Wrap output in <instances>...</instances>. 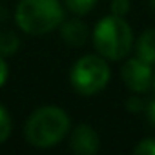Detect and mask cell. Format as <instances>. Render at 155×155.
<instances>
[{"label": "cell", "instance_id": "6da1fadb", "mask_svg": "<svg viewBox=\"0 0 155 155\" xmlns=\"http://www.w3.org/2000/svg\"><path fill=\"white\" fill-rule=\"evenodd\" d=\"M69 130V117L58 106H42L35 110L24 128L26 140L35 148H51L58 144Z\"/></svg>", "mask_w": 155, "mask_h": 155}, {"label": "cell", "instance_id": "7a4b0ae2", "mask_svg": "<svg viewBox=\"0 0 155 155\" xmlns=\"http://www.w3.org/2000/svg\"><path fill=\"white\" fill-rule=\"evenodd\" d=\"M15 20L28 35H46L64 22V6L60 0H20Z\"/></svg>", "mask_w": 155, "mask_h": 155}, {"label": "cell", "instance_id": "3957f363", "mask_svg": "<svg viewBox=\"0 0 155 155\" xmlns=\"http://www.w3.org/2000/svg\"><path fill=\"white\" fill-rule=\"evenodd\" d=\"M93 46L106 60H120L133 46V31L122 17L108 15L93 29Z\"/></svg>", "mask_w": 155, "mask_h": 155}, {"label": "cell", "instance_id": "277c9868", "mask_svg": "<svg viewBox=\"0 0 155 155\" xmlns=\"http://www.w3.org/2000/svg\"><path fill=\"white\" fill-rule=\"evenodd\" d=\"M110 68L102 55H84L69 71V82L81 95H95L110 82Z\"/></svg>", "mask_w": 155, "mask_h": 155}, {"label": "cell", "instance_id": "5b68a950", "mask_svg": "<svg viewBox=\"0 0 155 155\" xmlns=\"http://www.w3.org/2000/svg\"><path fill=\"white\" fill-rule=\"evenodd\" d=\"M120 77L124 84L133 93H146L153 84V69L151 64L144 62L142 58H128L120 68Z\"/></svg>", "mask_w": 155, "mask_h": 155}, {"label": "cell", "instance_id": "8992f818", "mask_svg": "<svg viewBox=\"0 0 155 155\" xmlns=\"http://www.w3.org/2000/svg\"><path fill=\"white\" fill-rule=\"evenodd\" d=\"M99 144V135L90 124H79L69 135V148L77 155H93Z\"/></svg>", "mask_w": 155, "mask_h": 155}, {"label": "cell", "instance_id": "52a82bcc", "mask_svg": "<svg viewBox=\"0 0 155 155\" xmlns=\"http://www.w3.org/2000/svg\"><path fill=\"white\" fill-rule=\"evenodd\" d=\"M60 37L62 40L68 44V46H73V48H79V46H84L86 40L90 38V29L88 26L79 20V18H71V20H64L60 26Z\"/></svg>", "mask_w": 155, "mask_h": 155}, {"label": "cell", "instance_id": "ba28073f", "mask_svg": "<svg viewBox=\"0 0 155 155\" xmlns=\"http://www.w3.org/2000/svg\"><path fill=\"white\" fill-rule=\"evenodd\" d=\"M135 53L148 64H155V28L146 29L135 42Z\"/></svg>", "mask_w": 155, "mask_h": 155}, {"label": "cell", "instance_id": "9c48e42d", "mask_svg": "<svg viewBox=\"0 0 155 155\" xmlns=\"http://www.w3.org/2000/svg\"><path fill=\"white\" fill-rule=\"evenodd\" d=\"M18 46H20V40L13 31L0 29V55L11 57L18 51Z\"/></svg>", "mask_w": 155, "mask_h": 155}, {"label": "cell", "instance_id": "30bf717a", "mask_svg": "<svg viewBox=\"0 0 155 155\" xmlns=\"http://www.w3.org/2000/svg\"><path fill=\"white\" fill-rule=\"evenodd\" d=\"M97 4V0H64V6L75 15H88Z\"/></svg>", "mask_w": 155, "mask_h": 155}, {"label": "cell", "instance_id": "8fae6325", "mask_svg": "<svg viewBox=\"0 0 155 155\" xmlns=\"http://www.w3.org/2000/svg\"><path fill=\"white\" fill-rule=\"evenodd\" d=\"M11 133V117L4 106H0V144L6 142Z\"/></svg>", "mask_w": 155, "mask_h": 155}, {"label": "cell", "instance_id": "7c38bea8", "mask_svg": "<svg viewBox=\"0 0 155 155\" xmlns=\"http://www.w3.org/2000/svg\"><path fill=\"white\" fill-rule=\"evenodd\" d=\"M133 153H135V155H155V139L150 137V139L140 140V142L135 146Z\"/></svg>", "mask_w": 155, "mask_h": 155}, {"label": "cell", "instance_id": "4fadbf2b", "mask_svg": "<svg viewBox=\"0 0 155 155\" xmlns=\"http://www.w3.org/2000/svg\"><path fill=\"white\" fill-rule=\"evenodd\" d=\"M110 9H111V15L124 17L130 11V0H111Z\"/></svg>", "mask_w": 155, "mask_h": 155}, {"label": "cell", "instance_id": "5bb4252c", "mask_svg": "<svg viewBox=\"0 0 155 155\" xmlns=\"http://www.w3.org/2000/svg\"><path fill=\"white\" fill-rule=\"evenodd\" d=\"M8 73H9V69H8L6 58H4V55H0V88L6 84V81H8Z\"/></svg>", "mask_w": 155, "mask_h": 155}, {"label": "cell", "instance_id": "9a60e30c", "mask_svg": "<svg viewBox=\"0 0 155 155\" xmlns=\"http://www.w3.org/2000/svg\"><path fill=\"white\" fill-rule=\"evenodd\" d=\"M126 108H128L130 111L137 113V111H140V108H142V102H140V99H139V97H131V99L126 102Z\"/></svg>", "mask_w": 155, "mask_h": 155}, {"label": "cell", "instance_id": "2e32d148", "mask_svg": "<svg viewBox=\"0 0 155 155\" xmlns=\"http://www.w3.org/2000/svg\"><path fill=\"white\" fill-rule=\"evenodd\" d=\"M146 115H148L150 124H151V126H155V99L148 104V108H146Z\"/></svg>", "mask_w": 155, "mask_h": 155}, {"label": "cell", "instance_id": "e0dca14e", "mask_svg": "<svg viewBox=\"0 0 155 155\" xmlns=\"http://www.w3.org/2000/svg\"><path fill=\"white\" fill-rule=\"evenodd\" d=\"M150 8H151V9L155 11V0H150Z\"/></svg>", "mask_w": 155, "mask_h": 155}, {"label": "cell", "instance_id": "ac0fdd59", "mask_svg": "<svg viewBox=\"0 0 155 155\" xmlns=\"http://www.w3.org/2000/svg\"><path fill=\"white\" fill-rule=\"evenodd\" d=\"M151 88H155V73H153V84H151Z\"/></svg>", "mask_w": 155, "mask_h": 155}]
</instances>
